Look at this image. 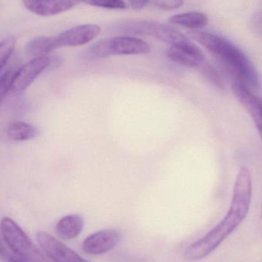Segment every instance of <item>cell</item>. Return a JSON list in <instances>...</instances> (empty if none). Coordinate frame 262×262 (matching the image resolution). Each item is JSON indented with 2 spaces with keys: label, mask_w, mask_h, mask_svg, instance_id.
I'll use <instances>...</instances> for the list:
<instances>
[{
  "label": "cell",
  "mask_w": 262,
  "mask_h": 262,
  "mask_svg": "<svg viewBox=\"0 0 262 262\" xmlns=\"http://www.w3.org/2000/svg\"><path fill=\"white\" fill-rule=\"evenodd\" d=\"M121 238V232L117 229H104L89 235L83 241L81 248L88 255H103L113 250Z\"/></svg>",
  "instance_id": "cell-7"
},
{
  "label": "cell",
  "mask_w": 262,
  "mask_h": 262,
  "mask_svg": "<svg viewBox=\"0 0 262 262\" xmlns=\"http://www.w3.org/2000/svg\"><path fill=\"white\" fill-rule=\"evenodd\" d=\"M148 3L162 10H174L183 6V0H148Z\"/></svg>",
  "instance_id": "cell-19"
},
{
  "label": "cell",
  "mask_w": 262,
  "mask_h": 262,
  "mask_svg": "<svg viewBox=\"0 0 262 262\" xmlns=\"http://www.w3.org/2000/svg\"><path fill=\"white\" fill-rule=\"evenodd\" d=\"M16 40L14 37H7L0 41V71L10 58L15 47Z\"/></svg>",
  "instance_id": "cell-17"
},
{
  "label": "cell",
  "mask_w": 262,
  "mask_h": 262,
  "mask_svg": "<svg viewBox=\"0 0 262 262\" xmlns=\"http://www.w3.org/2000/svg\"><path fill=\"white\" fill-rule=\"evenodd\" d=\"M25 7L35 15L52 16L72 9L78 0H23Z\"/></svg>",
  "instance_id": "cell-12"
},
{
  "label": "cell",
  "mask_w": 262,
  "mask_h": 262,
  "mask_svg": "<svg viewBox=\"0 0 262 262\" xmlns=\"http://www.w3.org/2000/svg\"><path fill=\"white\" fill-rule=\"evenodd\" d=\"M2 235L15 256L30 262H49L32 243L23 229L9 217H4L0 224Z\"/></svg>",
  "instance_id": "cell-3"
},
{
  "label": "cell",
  "mask_w": 262,
  "mask_h": 262,
  "mask_svg": "<svg viewBox=\"0 0 262 262\" xmlns=\"http://www.w3.org/2000/svg\"><path fill=\"white\" fill-rule=\"evenodd\" d=\"M84 219L77 214L61 218L55 226V232L62 239L71 240L78 237L84 229Z\"/></svg>",
  "instance_id": "cell-13"
},
{
  "label": "cell",
  "mask_w": 262,
  "mask_h": 262,
  "mask_svg": "<svg viewBox=\"0 0 262 262\" xmlns=\"http://www.w3.org/2000/svg\"><path fill=\"white\" fill-rule=\"evenodd\" d=\"M51 64L48 56L34 58L14 73L11 83L10 91L12 93L21 94L41 75Z\"/></svg>",
  "instance_id": "cell-5"
},
{
  "label": "cell",
  "mask_w": 262,
  "mask_h": 262,
  "mask_svg": "<svg viewBox=\"0 0 262 262\" xmlns=\"http://www.w3.org/2000/svg\"><path fill=\"white\" fill-rule=\"evenodd\" d=\"M118 31L137 35L151 36L170 46L183 44L189 38L169 25L149 20H129L121 23Z\"/></svg>",
  "instance_id": "cell-4"
},
{
  "label": "cell",
  "mask_w": 262,
  "mask_h": 262,
  "mask_svg": "<svg viewBox=\"0 0 262 262\" xmlns=\"http://www.w3.org/2000/svg\"><path fill=\"white\" fill-rule=\"evenodd\" d=\"M252 185L250 171L243 166L234 185L233 195L226 216L218 225L185 251L188 261H200L210 255L244 221L250 209Z\"/></svg>",
  "instance_id": "cell-1"
},
{
  "label": "cell",
  "mask_w": 262,
  "mask_h": 262,
  "mask_svg": "<svg viewBox=\"0 0 262 262\" xmlns=\"http://www.w3.org/2000/svg\"><path fill=\"white\" fill-rule=\"evenodd\" d=\"M14 73L15 72H12L11 70L7 71L0 77V106H1L4 98H6L8 92L10 91L11 83H12Z\"/></svg>",
  "instance_id": "cell-20"
},
{
  "label": "cell",
  "mask_w": 262,
  "mask_h": 262,
  "mask_svg": "<svg viewBox=\"0 0 262 262\" xmlns=\"http://www.w3.org/2000/svg\"><path fill=\"white\" fill-rule=\"evenodd\" d=\"M109 56L111 55H144L149 53V45L137 37L118 36L106 39Z\"/></svg>",
  "instance_id": "cell-9"
},
{
  "label": "cell",
  "mask_w": 262,
  "mask_h": 262,
  "mask_svg": "<svg viewBox=\"0 0 262 262\" xmlns=\"http://www.w3.org/2000/svg\"><path fill=\"white\" fill-rule=\"evenodd\" d=\"M101 32L98 25H79L60 33L56 36V41L58 48L77 47L93 41Z\"/></svg>",
  "instance_id": "cell-8"
},
{
  "label": "cell",
  "mask_w": 262,
  "mask_h": 262,
  "mask_svg": "<svg viewBox=\"0 0 262 262\" xmlns=\"http://www.w3.org/2000/svg\"><path fill=\"white\" fill-rule=\"evenodd\" d=\"M169 59L186 67H198L204 61V55L201 49L189 40L183 44L170 46L167 50Z\"/></svg>",
  "instance_id": "cell-10"
},
{
  "label": "cell",
  "mask_w": 262,
  "mask_h": 262,
  "mask_svg": "<svg viewBox=\"0 0 262 262\" xmlns=\"http://www.w3.org/2000/svg\"><path fill=\"white\" fill-rule=\"evenodd\" d=\"M172 24L197 30L205 27L208 23V17L203 12H189L177 14L169 18Z\"/></svg>",
  "instance_id": "cell-15"
},
{
  "label": "cell",
  "mask_w": 262,
  "mask_h": 262,
  "mask_svg": "<svg viewBox=\"0 0 262 262\" xmlns=\"http://www.w3.org/2000/svg\"><path fill=\"white\" fill-rule=\"evenodd\" d=\"M83 3L95 7L109 9H124L127 8L124 0H81Z\"/></svg>",
  "instance_id": "cell-18"
},
{
  "label": "cell",
  "mask_w": 262,
  "mask_h": 262,
  "mask_svg": "<svg viewBox=\"0 0 262 262\" xmlns=\"http://www.w3.org/2000/svg\"><path fill=\"white\" fill-rule=\"evenodd\" d=\"M190 35L216 58L234 81L243 84L252 92L261 89L259 74L252 61L235 45L223 37L209 32L195 30L190 32Z\"/></svg>",
  "instance_id": "cell-2"
},
{
  "label": "cell",
  "mask_w": 262,
  "mask_h": 262,
  "mask_svg": "<svg viewBox=\"0 0 262 262\" xmlns=\"http://www.w3.org/2000/svg\"><path fill=\"white\" fill-rule=\"evenodd\" d=\"M232 91L237 99L252 117L262 142V98L254 95L250 89L240 83L234 81Z\"/></svg>",
  "instance_id": "cell-11"
},
{
  "label": "cell",
  "mask_w": 262,
  "mask_h": 262,
  "mask_svg": "<svg viewBox=\"0 0 262 262\" xmlns=\"http://www.w3.org/2000/svg\"><path fill=\"white\" fill-rule=\"evenodd\" d=\"M7 262H30L26 261V260L21 259V258H18V257L12 255V256L9 257L7 258Z\"/></svg>",
  "instance_id": "cell-24"
},
{
  "label": "cell",
  "mask_w": 262,
  "mask_h": 262,
  "mask_svg": "<svg viewBox=\"0 0 262 262\" xmlns=\"http://www.w3.org/2000/svg\"><path fill=\"white\" fill-rule=\"evenodd\" d=\"M7 253H6V250H5L4 246H3L2 243L1 238H0V256L3 258H6Z\"/></svg>",
  "instance_id": "cell-25"
},
{
  "label": "cell",
  "mask_w": 262,
  "mask_h": 262,
  "mask_svg": "<svg viewBox=\"0 0 262 262\" xmlns=\"http://www.w3.org/2000/svg\"><path fill=\"white\" fill-rule=\"evenodd\" d=\"M36 238L45 253L53 262H91L47 232H38Z\"/></svg>",
  "instance_id": "cell-6"
},
{
  "label": "cell",
  "mask_w": 262,
  "mask_h": 262,
  "mask_svg": "<svg viewBox=\"0 0 262 262\" xmlns=\"http://www.w3.org/2000/svg\"><path fill=\"white\" fill-rule=\"evenodd\" d=\"M58 49L56 37L38 36L32 38L26 45L28 55L34 58L47 56L55 49Z\"/></svg>",
  "instance_id": "cell-14"
},
{
  "label": "cell",
  "mask_w": 262,
  "mask_h": 262,
  "mask_svg": "<svg viewBox=\"0 0 262 262\" xmlns=\"http://www.w3.org/2000/svg\"><path fill=\"white\" fill-rule=\"evenodd\" d=\"M255 20V24L257 26L258 32L262 34V12L256 15Z\"/></svg>",
  "instance_id": "cell-23"
},
{
  "label": "cell",
  "mask_w": 262,
  "mask_h": 262,
  "mask_svg": "<svg viewBox=\"0 0 262 262\" xmlns=\"http://www.w3.org/2000/svg\"><path fill=\"white\" fill-rule=\"evenodd\" d=\"M6 134L8 137L14 141H26L38 137V130L29 123L17 121L8 127Z\"/></svg>",
  "instance_id": "cell-16"
},
{
  "label": "cell",
  "mask_w": 262,
  "mask_h": 262,
  "mask_svg": "<svg viewBox=\"0 0 262 262\" xmlns=\"http://www.w3.org/2000/svg\"><path fill=\"white\" fill-rule=\"evenodd\" d=\"M131 7L135 10H141L146 7L148 3V0H128Z\"/></svg>",
  "instance_id": "cell-22"
},
{
  "label": "cell",
  "mask_w": 262,
  "mask_h": 262,
  "mask_svg": "<svg viewBox=\"0 0 262 262\" xmlns=\"http://www.w3.org/2000/svg\"><path fill=\"white\" fill-rule=\"evenodd\" d=\"M203 71L206 78H209L212 83H215L216 85L221 87V81L218 74L215 72V69H212V66L205 64L203 66Z\"/></svg>",
  "instance_id": "cell-21"
}]
</instances>
